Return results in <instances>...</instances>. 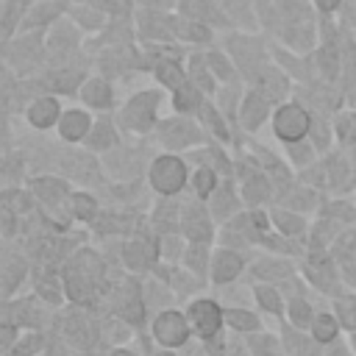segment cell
<instances>
[{
  "instance_id": "19",
  "label": "cell",
  "mask_w": 356,
  "mask_h": 356,
  "mask_svg": "<svg viewBox=\"0 0 356 356\" xmlns=\"http://www.w3.org/2000/svg\"><path fill=\"white\" fill-rule=\"evenodd\" d=\"M228 323L236 328H256V320L250 314H242V312H228Z\"/></svg>"
},
{
  "instance_id": "20",
  "label": "cell",
  "mask_w": 356,
  "mask_h": 356,
  "mask_svg": "<svg viewBox=\"0 0 356 356\" xmlns=\"http://www.w3.org/2000/svg\"><path fill=\"white\" fill-rule=\"evenodd\" d=\"M192 103H195V92H192L189 86H181L178 95H175V106H178V108H189Z\"/></svg>"
},
{
  "instance_id": "22",
  "label": "cell",
  "mask_w": 356,
  "mask_h": 356,
  "mask_svg": "<svg viewBox=\"0 0 356 356\" xmlns=\"http://www.w3.org/2000/svg\"><path fill=\"white\" fill-rule=\"evenodd\" d=\"M259 300H261L270 312H278V298H275L273 289H259Z\"/></svg>"
},
{
  "instance_id": "18",
  "label": "cell",
  "mask_w": 356,
  "mask_h": 356,
  "mask_svg": "<svg viewBox=\"0 0 356 356\" xmlns=\"http://www.w3.org/2000/svg\"><path fill=\"white\" fill-rule=\"evenodd\" d=\"M195 186H197L200 195H209L211 186H214V175H211L209 170H197V175H195Z\"/></svg>"
},
{
  "instance_id": "23",
  "label": "cell",
  "mask_w": 356,
  "mask_h": 356,
  "mask_svg": "<svg viewBox=\"0 0 356 356\" xmlns=\"http://www.w3.org/2000/svg\"><path fill=\"white\" fill-rule=\"evenodd\" d=\"M275 220L281 222V228H284V231H300V220H298V217H286V214H278Z\"/></svg>"
},
{
  "instance_id": "1",
  "label": "cell",
  "mask_w": 356,
  "mask_h": 356,
  "mask_svg": "<svg viewBox=\"0 0 356 356\" xmlns=\"http://www.w3.org/2000/svg\"><path fill=\"white\" fill-rule=\"evenodd\" d=\"M184 175H186V172H184V164H181L178 159H172V156L159 159V161L153 164V186H156L159 192H164V195L181 189Z\"/></svg>"
},
{
  "instance_id": "3",
  "label": "cell",
  "mask_w": 356,
  "mask_h": 356,
  "mask_svg": "<svg viewBox=\"0 0 356 356\" xmlns=\"http://www.w3.org/2000/svg\"><path fill=\"white\" fill-rule=\"evenodd\" d=\"M192 320H195V328L200 331V337L209 339V337L217 334V328L222 323V314L211 300H200V303L192 306Z\"/></svg>"
},
{
  "instance_id": "21",
  "label": "cell",
  "mask_w": 356,
  "mask_h": 356,
  "mask_svg": "<svg viewBox=\"0 0 356 356\" xmlns=\"http://www.w3.org/2000/svg\"><path fill=\"white\" fill-rule=\"evenodd\" d=\"M339 309H342L345 323H348V325H356V300H342Z\"/></svg>"
},
{
  "instance_id": "9",
  "label": "cell",
  "mask_w": 356,
  "mask_h": 356,
  "mask_svg": "<svg viewBox=\"0 0 356 356\" xmlns=\"http://www.w3.org/2000/svg\"><path fill=\"white\" fill-rule=\"evenodd\" d=\"M67 331H70V337H72L75 342H81V345H89V342L95 339V328H92V323H89V320H81V317L70 320Z\"/></svg>"
},
{
  "instance_id": "5",
  "label": "cell",
  "mask_w": 356,
  "mask_h": 356,
  "mask_svg": "<svg viewBox=\"0 0 356 356\" xmlns=\"http://www.w3.org/2000/svg\"><path fill=\"white\" fill-rule=\"evenodd\" d=\"M156 106V95H139L131 106H128V122L136 125V128H145L150 122V108Z\"/></svg>"
},
{
  "instance_id": "26",
  "label": "cell",
  "mask_w": 356,
  "mask_h": 356,
  "mask_svg": "<svg viewBox=\"0 0 356 356\" xmlns=\"http://www.w3.org/2000/svg\"><path fill=\"white\" fill-rule=\"evenodd\" d=\"M114 356H128V353H114Z\"/></svg>"
},
{
  "instance_id": "27",
  "label": "cell",
  "mask_w": 356,
  "mask_h": 356,
  "mask_svg": "<svg viewBox=\"0 0 356 356\" xmlns=\"http://www.w3.org/2000/svg\"><path fill=\"white\" fill-rule=\"evenodd\" d=\"M147 3H150V0H147Z\"/></svg>"
},
{
  "instance_id": "25",
  "label": "cell",
  "mask_w": 356,
  "mask_h": 356,
  "mask_svg": "<svg viewBox=\"0 0 356 356\" xmlns=\"http://www.w3.org/2000/svg\"><path fill=\"white\" fill-rule=\"evenodd\" d=\"M317 3H320V8H323V11H331V8H337V6H339V0H317Z\"/></svg>"
},
{
  "instance_id": "24",
  "label": "cell",
  "mask_w": 356,
  "mask_h": 356,
  "mask_svg": "<svg viewBox=\"0 0 356 356\" xmlns=\"http://www.w3.org/2000/svg\"><path fill=\"white\" fill-rule=\"evenodd\" d=\"M306 312H309V309H306L303 303H295V306H292V317H295L298 323H309V314H306Z\"/></svg>"
},
{
  "instance_id": "8",
  "label": "cell",
  "mask_w": 356,
  "mask_h": 356,
  "mask_svg": "<svg viewBox=\"0 0 356 356\" xmlns=\"http://www.w3.org/2000/svg\"><path fill=\"white\" fill-rule=\"evenodd\" d=\"M239 267H242L239 256H234V253H220V256H217V267H214V278H217V281H228V278H234V275L239 273Z\"/></svg>"
},
{
  "instance_id": "6",
  "label": "cell",
  "mask_w": 356,
  "mask_h": 356,
  "mask_svg": "<svg viewBox=\"0 0 356 356\" xmlns=\"http://www.w3.org/2000/svg\"><path fill=\"white\" fill-rule=\"evenodd\" d=\"M86 128H89V117H86V114H81V111H67V117H64V122H61V134H64L67 139L83 136Z\"/></svg>"
},
{
  "instance_id": "12",
  "label": "cell",
  "mask_w": 356,
  "mask_h": 356,
  "mask_svg": "<svg viewBox=\"0 0 356 356\" xmlns=\"http://www.w3.org/2000/svg\"><path fill=\"white\" fill-rule=\"evenodd\" d=\"M264 117V103H261V97H256V95H250L248 100H245V125H259V120Z\"/></svg>"
},
{
  "instance_id": "15",
  "label": "cell",
  "mask_w": 356,
  "mask_h": 356,
  "mask_svg": "<svg viewBox=\"0 0 356 356\" xmlns=\"http://www.w3.org/2000/svg\"><path fill=\"white\" fill-rule=\"evenodd\" d=\"M186 231H189V236H192V239H209V222H206V217L192 214V217H189Z\"/></svg>"
},
{
  "instance_id": "14",
  "label": "cell",
  "mask_w": 356,
  "mask_h": 356,
  "mask_svg": "<svg viewBox=\"0 0 356 356\" xmlns=\"http://www.w3.org/2000/svg\"><path fill=\"white\" fill-rule=\"evenodd\" d=\"M159 78L164 81V83H170L172 89H181L184 86V75H181V70L178 67H172V64H159Z\"/></svg>"
},
{
  "instance_id": "10",
  "label": "cell",
  "mask_w": 356,
  "mask_h": 356,
  "mask_svg": "<svg viewBox=\"0 0 356 356\" xmlns=\"http://www.w3.org/2000/svg\"><path fill=\"white\" fill-rule=\"evenodd\" d=\"M83 97H86V103H92V106H106V103L111 100V89H108L103 81H92V83L83 89Z\"/></svg>"
},
{
  "instance_id": "17",
  "label": "cell",
  "mask_w": 356,
  "mask_h": 356,
  "mask_svg": "<svg viewBox=\"0 0 356 356\" xmlns=\"http://www.w3.org/2000/svg\"><path fill=\"white\" fill-rule=\"evenodd\" d=\"M72 203H75V214H78V217L89 220V217L95 214V200H92V197H86V195H78Z\"/></svg>"
},
{
  "instance_id": "7",
  "label": "cell",
  "mask_w": 356,
  "mask_h": 356,
  "mask_svg": "<svg viewBox=\"0 0 356 356\" xmlns=\"http://www.w3.org/2000/svg\"><path fill=\"white\" fill-rule=\"evenodd\" d=\"M56 114H58V106H56L53 100H39V103H33V108H31V122L39 125V128H47V125L56 120Z\"/></svg>"
},
{
  "instance_id": "4",
  "label": "cell",
  "mask_w": 356,
  "mask_h": 356,
  "mask_svg": "<svg viewBox=\"0 0 356 356\" xmlns=\"http://www.w3.org/2000/svg\"><path fill=\"white\" fill-rule=\"evenodd\" d=\"M156 337L164 345H181L186 339V323H184V317L175 314V312H164L156 320Z\"/></svg>"
},
{
  "instance_id": "13",
  "label": "cell",
  "mask_w": 356,
  "mask_h": 356,
  "mask_svg": "<svg viewBox=\"0 0 356 356\" xmlns=\"http://www.w3.org/2000/svg\"><path fill=\"white\" fill-rule=\"evenodd\" d=\"M314 337H317L320 342H328V339H334V337H337V323H334V317H328V314H320V317L314 320Z\"/></svg>"
},
{
  "instance_id": "2",
  "label": "cell",
  "mask_w": 356,
  "mask_h": 356,
  "mask_svg": "<svg viewBox=\"0 0 356 356\" xmlns=\"http://www.w3.org/2000/svg\"><path fill=\"white\" fill-rule=\"evenodd\" d=\"M309 125H312L309 114L303 108H298V106H284L278 111V117H275V131L284 139H300L309 131Z\"/></svg>"
},
{
  "instance_id": "11",
  "label": "cell",
  "mask_w": 356,
  "mask_h": 356,
  "mask_svg": "<svg viewBox=\"0 0 356 356\" xmlns=\"http://www.w3.org/2000/svg\"><path fill=\"white\" fill-rule=\"evenodd\" d=\"M128 264L131 267H145L147 261H150V256H153V248L147 245V242H136V245H128Z\"/></svg>"
},
{
  "instance_id": "16",
  "label": "cell",
  "mask_w": 356,
  "mask_h": 356,
  "mask_svg": "<svg viewBox=\"0 0 356 356\" xmlns=\"http://www.w3.org/2000/svg\"><path fill=\"white\" fill-rule=\"evenodd\" d=\"M78 81H81V75H78V72H70V75H67V72H61V75H53V78H50V83H53L58 92H70V86H75Z\"/></svg>"
}]
</instances>
